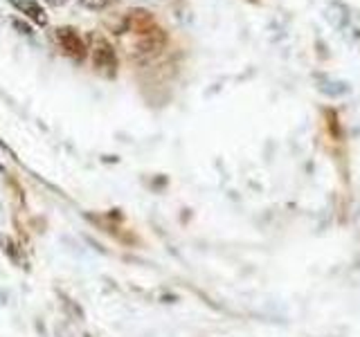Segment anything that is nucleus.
<instances>
[{
	"mask_svg": "<svg viewBox=\"0 0 360 337\" xmlns=\"http://www.w3.org/2000/svg\"><path fill=\"white\" fill-rule=\"evenodd\" d=\"M90 56H93V67L99 77L112 79L117 74V54L115 48L104 37H90Z\"/></svg>",
	"mask_w": 360,
	"mask_h": 337,
	"instance_id": "nucleus-1",
	"label": "nucleus"
},
{
	"mask_svg": "<svg viewBox=\"0 0 360 337\" xmlns=\"http://www.w3.org/2000/svg\"><path fill=\"white\" fill-rule=\"evenodd\" d=\"M54 39H56V43H59V48H61V52L65 54V56H70L72 61H84L86 59V52H88V48H86V43L82 41V37L77 34V29L75 27H59L54 32Z\"/></svg>",
	"mask_w": 360,
	"mask_h": 337,
	"instance_id": "nucleus-2",
	"label": "nucleus"
},
{
	"mask_svg": "<svg viewBox=\"0 0 360 337\" xmlns=\"http://www.w3.org/2000/svg\"><path fill=\"white\" fill-rule=\"evenodd\" d=\"M9 3L14 5L20 14H25L32 22H37L41 27L48 25V14H45V9L37 3V0H9Z\"/></svg>",
	"mask_w": 360,
	"mask_h": 337,
	"instance_id": "nucleus-3",
	"label": "nucleus"
},
{
	"mask_svg": "<svg viewBox=\"0 0 360 337\" xmlns=\"http://www.w3.org/2000/svg\"><path fill=\"white\" fill-rule=\"evenodd\" d=\"M326 18H329V22L333 27H342L345 22L349 20V11L340 3H331L329 9H326Z\"/></svg>",
	"mask_w": 360,
	"mask_h": 337,
	"instance_id": "nucleus-4",
	"label": "nucleus"
},
{
	"mask_svg": "<svg viewBox=\"0 0 360 337\" xmlns=\"http://www.w3.org/2000/svg\"><path fill=\"white\" fill-rule=\"evenodd\" d=\"M112 3H115V0H79V5L90 9V11H101V9L110 7Z\"/></svg>",
	"mask_w": 360,
	"mask_h": 337,
	"instance_id": "nucleus-5",
	"label": "nucleus"
},
{
	"mask_svg": "<svg viewBox=\"0 0 360 337\" xmlns=\"http://www.w3.org/2000/svg\"><path fill=\"white\" fill-rule=\"evenodd\" d=\"M45 3H48L50 7H63L68 0H45Z\"/></svg>",
	"mask_w": 360,
	"mask_h": 337,
	"instance_id": "nucleus-6",
	"label": "nucleus"
}]
</instances>
